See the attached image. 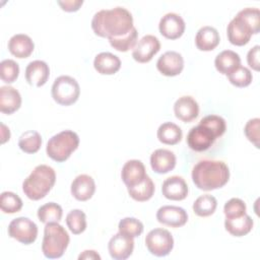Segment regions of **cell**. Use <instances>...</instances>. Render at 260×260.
<instances>
[{
    "mask_svg": "<svg viewBox=\"0 0 260 260\" xmlns=\"http://www.w3.org/2000/svg\"><path fill=\"white\" fill-rule=\"evenodd\" d=\"M19 75V66L12 59H5L0 63V77L5 83H13Z\"/></svg>",
    "mask_w": 260,
    "mask_h": 260,
    "instance_id": "f35d334b",
    "label": "cell"
},
{
    "mask_svg": "<svg viewBox=\"0 0 260 260\" xmlns=\"http://www.w3.org/2000/svg\"><path fill=\"white\" fill-rule=\"evenodd\" d=\"M127 190L132 199L138 202H144L153 196L155 187L149 176H146L141 183L132 187H127Z\"/></svg>",
    "mask_w": 260,
    "mask_h": 260,
    "instance_id": "f1b7e54d",
    "label": "cell"
},
{
    "mask_svg": "<svg viewBox=\"0 0 260 260\" xmlns=\"http://www.w3.org/2000/svg\"><path fill=\"white\" fill-rule=\"evenodd\" d=\"M58 5L62 10L66 12H75L79 10L80 6L83 4L82 0H65V1H57Z\"/></svg>",
    "mask_w": 260,
    "mask_h": 260,
    "instance_id": "ee69618b",
    "label": "cell"
},
{
    "mask_svg": "<svg viewBox=\"0 0 260 260\" xmlns=\"http://www.w3.org/2000/svg\"><path fill=\"white\" fill-rule=\"evenodd\" d=\"M199 124L208 128L216 138L222 136L226 130L225 120L217 115H207L200 120Z\"/></svg>",
    "mask_w": 260,
    "mask_h": 260,
    "instance_id": "8d00e7d4",
    "label": "cell"
},
{
    "mask_svg": "<svg viewBox=\"0 0 260 260\" xmlns=\"http://www.w3.org/2000/svg\"><path fill=\"white\" fill-rule=\"evenodd\" d=\"M244 133L248 138V140L258 148L259 139H260V119L259 118L250 119L244 127Z\"/></svg>",
    "mask_w": 260,
    "mask_h": 260,
    "instance_id": "60d3db41",
    "label": "cell"
},
{
    "mask_svg": "<svg viewBox=\"0 0 260 260\" xmlns=\"http://www.w3.org/2000/svg\"><path fill=\"white\" fill-rule=\"evenodd\" d=\"M93 67L102 75H113L121 68V60L110 52H102L94 57Z\"/></svg>",
    "mask_w": 260,
    "mask_h": 260,
    "instance_id": "cb8c5ba5",
    "label": "cell"
},
{
    "mask_svg": "<svg viewBox=\"0 0 260 260\" xmlns=\"http://www.w3.org/2000/svg\"><path fill=\"white\" fill-rule=\"evenodd\" d=\"M226 35L228 40L232 45L241 47L247 45L250 42L252 35L255 34L252 26L237 13L228 24Z\"/></svg>",
    "mask_w": 260,
    "mask_h": 260,
    "instance_id": "9c48e42d",
    "label": "cell"
},
{
    "mask_svg": "<svg viewBox=\"0 0 260 260\" xmlns=\"http://www.w3.org/2000/svg\"><path fill=\"white\" fill-rule=\"evenodd\" d=\"M156 219L165 225L180 228L185 225L188 221V214L187 211L180 206L164 205L158 208L156 212Z\"/></svg>",
    "mask_w": 260,
    "mask_h": 260,
    "instance_id": "4fadbf2b",
    "label": "cell"
},
{
    "mask_svg": "<svg viewBox=\"0 0 260 260\" xmlns=\"http://www.w3.org/2000/svg\"><path fill=\"white\" fill-rule=\"evenodd\" d=\"M145 246L151 255L165 257L174 248V238L168 230L156 228L146 235Z\"/></svg>",
    "mask_w": 260,
    "mask_h": 260,
    "instance_id": "52a82bcc",
    "label": "cell"
},
{
    "mask_svg": "<svg viewBox=\"0 0 260 260\" xmlns=\"http://www.w3.org/2000/svg\"><path fill=\"white\" fill-rule=\"evenodd\" d=\"M186 24L184 19L175 12L165 14L158 23V29L162 37L169 40H177L181 38L185 31Z\"/></svg>",
    "mask_w": 260,
    "mask_h": 260,
    "instance_id": "7c38bea8",
    "label": "cell"
},
{
    "mask_svg": "<svg viewBox=\"0 0 260 260\" xmlns=\"http://www.w3.org/2000/svg\"><path fill=\"white\" fill-rule=\"evenodd\" d=\"M137 39H138V31L134 26L127 35L121 38L109 39V43L115 50L119 52H127L131 49L133 50V48L137 43Z\"/></svg>",
    "mask_w": 260,
    "mask_h": 260,
    "instance_id": "e575fe53",
    "label": "cell"
},
{
    "mask_svg": "<svg viewBox=\"0 0 260 260\" xmlns=\"http://www.w3.org/2000/svg\"><path fill=\"white\" fill-rule=\"evenodd\" d=\"M66 224L73 235H79L86 230V215L81 209H73L66 215Z\"/></svg>",
    "mask_w": 260,
    "mask_h": 260,
    "instance_id": "d6a6232c",
    "label": "cell"
},
{
    "mask_svg": "<svg viewBox=\"0 0 260 260\" xmlns=\"http://www.w3.org/2000/svg\"><path fill=\"white\" fill-rule=\"evenodd\" d=\"M259 54H260V46L256 45L251 48L247 54V62L248 65L255 71H259L260 63H259Z\"/></svg>",
    "mask_w": 260,
    "mask_h": 260,
    "instance_id": "7bdbcfd3",
    "label": "cell"
},
{
    "mask_svg": "<svg viewBox=\"0 0 260 260\" xmlns=\"http://www.w3.org/2000/svg\"><path fill=\"white\" fill-rule=\"evenodd\" d=\"M25 79L31 86L41 87L49 79L50 68L43 60H35L27 64L25 68Z\"/></svg>",
    "mask_w": 260,
    "mask_h": 260,
    "instance_id": "ac0fdd59",
    "label": "cell"
},
{
    "mask_svg": "<svg viewBox=\"0 0 260 260\" xmlns=\"http://www.w3.org/2000/svg\"><path fill=\"white\" fill-rule=\"evenodd\" d=\"M147 176L143 162L139 159L127 160L121 171V179L127 187L141 183Z\"/></svg>",
    "mask_w": 260,
    "mask_h": 260,
    "instance_id": "e0dca14e",
    "label": "cell"
},
{
    "mask_svg": "<svg viewBox=\"0 0 260 260\" xmlns=\"http://www.w3.org/2000/svg\"><path fill=\"white\" fill-rule=\"evenodd\" d=\"M241 65V58L238 53L232 50H224L221 51L214 59V66L216 70L223 74L229 75L232 73L236 68Z\"/></svg>",
    "mask_w": 260,
    "mask_h": 260,
    "instance_id": "484cf974",
    "label": "cell"
},
{
    "mask_svg": "<svg viewBox=\"0 0 260 260\" xmlns=\"http://www.w3.org/2000/svg\"><path fill=\"white\" fill-rule=\"evenodd\" d=\"M78 259L81 260V259H89V260H100L101 259V256L94 251V250H85L83 251L79 256H78Z\"/></svg>",
    "mask_w": 260,
    "mask_h": 260,
    "instance_id": "f6af8a7d",
    "label": "cell"
},
{
    "mask_svg": "<svg viewBox=\"0 0 260 260\" xmlns=\"http://www.w3.org/2000/svg\"><path fill=\"white\" fill-rule=\"evenodd\" d=\"M176 155L173 151L165 148L155 149L150 155V167L156 174H167L176 167Z\"/></svg>",
    "mask_w": 260,
    "mask_h": 260,
    "instance_id": "ffe728a7",
    "label": "cell"
},
{
    "mask_svg": "<svg viewBox=\"0 0 260 260\" xmlns=\"http://www.w3.org/2000/svg\"><path fill=\"white\" fill-rule=\"evenodd\" d=\"M133 27L132 14L129 10L120 6L111 9H102L94 13L91 19L93 32L108 40L121 38L127 35Z\"/></svg>",
    "mask_w": 260,
    "mask_h": 260,
    "instance_id": "6da1fadb",
    "label": "cell"
},
{
    "mask_svg": "<svg viewBox=\"0 0 260 260\" xmlns=\"http://www.w3.org/2000/svg\"><path fill=\"white\" fill-rule=\"evenodd\" d=\"M22 200L17 194L11 191H4L1 193L0 207L4 213L18 212L22 208Z\"/></svg>",
    "mask_w": 260,
    "mask_h": 260,
    "instance_id": "d590c367",
    "label": "cell"
},
{
    "mask_svg": "<svg viewBox=\"0 0 260 260\" xmlns=\"http://www.w3.org/2000/svg\"><path fill=\"white\" fill-rule=\"evenodd\" d=\"M156 68L165 76H177L184 68V59L176 51H167L157 59Z\"/></svg>",
    "mask_w": 260,
    "mask_h": 260,
    "instance_id": "5bb4252c",
    "label": "cell"
},
{
    "mask_svg": "<svg viewBox=\"0 0 260 260\" xmlns=\"http://www.w3.org/2000/svg\"><path fill=\"white\" fill-rule=\"evenodd\" d=\"M70 191L72 196L78 201L89 200L95 192V183L92 177L86 174L78 175L71 183Z\"/></svg>",
    "mask_w": 260,
    "mask_h": 260,
    "instance_id": "44dd1931",
    "label": "cell"
},
{
    "mask_svg": "<svg viewBox=\"0 0 260 260\" xmlns=\"http://www.w3.org/2000/svg\"><path fill=\"white\" fill-rule=\"evenodd\" d=\"M21 106V95L19 91L9 85L0 87V111L3 114L11 115Z\"/></svg>",
    "mask_w": 260,
    "mask_h": 260,
    "instance_id": "603a6c76",
    "label": "cell"
},
{
    "mask_svg": "<svg viewBox=\"0 0 260 260\" xmlns=\"http://www.w3.org/2000/svg\"><path fill=\"white\" fill-rule=\"evenodd\" d=\"M253 28L254 34H258L260 30V11L258 8L247 7L238 12Z\"/></svg>",
    "mask_w": 260,
    "mask_h": 260,
    "instance_id": "b9f144b4",
    "label": "cell"
},
{
    "mask_svg": "<svg viewBox=\"0 0 260 260\" xmlns=\"http://www.w3.org/2000/svg\"><path fill=\"white\" fill-rule=\"evenodd\" d=\"M70 242L67 231L59 222H49L44 229L42 252L46 258L57 259L63 256Z\"/></svg>",
    "mask_w": 260,
    "mask_h": 260,
    "instance_id": "277c9868",
    "label": "cell"
},
{
    "mask_svg": "<svg viewBox=\"0 0 260 260\" xmlns=\"http://www.w3.org/2000/svg\"><path fill=\"white\" fill-rule=\"evenodd\" d=\"M10 139V131L9 128L4 125L3 123H1V143H5L6 141H8Z\"/></svg>",
    "mask_w": 260,
    "mask_h": 260,
    "instance_id": "bcb514c9",
    "label": "cell"
},
{
    "mask_svg": "<svg viewBox=\"0 0 260 260\" xmlns=\"http://www.w3.org/2000/svg\"><path fill=\"white\" fill-rule=\"evenodd\" d=\"M188 185L186 181L180 176L169 177L162 182L161 193L169 200H184L188 196Z\"/></svg>",
    "mask_w": 260,
    "mask_h": 260,
    "instance_id": "2e32d148",
    "label": "cell"
},
{
    "mask_svg": "<svg viewBox=\"0 0 260 260\" xmlns=\"http://www.w3.org/2000/svg\"><path fill=\"white\" fill-rule=\"evenodd\" d=\"M56 182L54 169L47 165L37 166L22 183V191L30 200H40L52 190Z\"/></svg>",
    "mask_w": 260,
    "mask_h": 260,
    "instance_id": "3957f363",
    "label": "cell"
},
{
    "mask_svg": "<svg viewBox=\"0 0 260 260\" xmlns=\"http://www.w3.org/2000/svg\"><path fill=\"white\" fill-rule=\"evenodd\" d=\"M215 139L214 134L200 124L192 127L187 134V144L195 151L207 150L214 143Z\"/></svg>",
    "mask_w": 260,
    "mask_h": 260,
    "instance_id": "8fae6325",
    "label": "cell"
},
{
    "mask_svg": "<svg viewBox=\"0 0 260 260\" xmlns=\"http://www.w3.org/2000/svg\"><path fill=\"white\" fill-rule=\"evenodd\" d=\"M230 179L229 167L221 160L203 159L192 170V181L203 191H211L223 187Z\"/></svg>",
    "mask_w": 260,
    "mask_h": 260,
    "instance_id": "7a4b0ae2",
    "label": "cell"
},
{
    "mask_svg": "<svg viewBox=\"0 0 260 260\" xmlns=\"http://www.w3.org/2000/svg\"><path fill=\"white\" fill-rule=\"evenodd\" d=\"M219 42L220 38L217 29L210 25H205L199 28L195 37V45L197 49L204 52L214 50Z\"/></svg>",
    "mask_w": 260,
    "mask_h": 260,
    "instance_id": "d4e9b609",
    "label": "cell"
},
{
    "mask_svg": "<svg viewBox=\"0 0 260 260\" xmlns=\"http://www.w3.org/2000/svg\"><path fill=\"white\" fill-rule=\"evenodd\" d=\"M79 137L72 130H63L52 136L46 146L47 155L57 162L67 160L71 153L77 149Z\"/></svg>",
    "mask_w": 260,
    "mask_h": 260,
    "instance_id": "5b68a950",
    "label": "cell"
},
{
    "mask_svg": "<svg viewBox=\"0 0 260 260\" xmlns=\"http://www.w3.org/2000/svg\"><path fill=\"white\" fill-rule=\"evenodd\" d=\"M246 203L240 198H231L223 206L225 218H234L242 216L246 213Z\"/></svg>",
    "mask_w": 260,
    "mask_h": 260,
    "instance_id": "ab89813d",
    "label": "cell"
},
{
    "mask_svg": "<svg viewBox=\"0 0 260 260\" xmlns=\"http://www.w3.org/2000/svg\"><path fill=\"white\" fill-rule=\"evenodd\" d=\"M217 207V200L214 196L204 194L199 196L193 203V211L196 215L206 217L214 213Z\"/></svg>",
    "mask_w": 260,
    "mask_h": 260,
    "instance_id": "1f68e13d",
    "label": "cell"
},
{
    "mask_svg": "<svg viewBox=\"0 0 260 260\" xmlns=\"http://www.w3.org/2000/svg\"><path fill=\"white\" fill-rule=\"evenodd\" d=\"M18 146L25 153H36L42 146V136L36 130H27L20 135Z\"/></svg>",
    "mask_w": 260,
    "mask_h": 260,
    "instance_id": "f546056e",
    "label": "cell"
},
{
    "mask_svg": "<svg viewBox=\"0 0 260 260\" xmlns=\"http://www.w3.org/2000/svg\"><path fill=\"white\" fill-rule=\"evenodd\" d=\"M159 50V40L153 35H146L136 43L132 50V57L138 63H147Z\"/></svg>",
    "mask_w": 260,
    "mask_h": 260,
    "instance_id": "30bf717a",
    "label": "cell"
},
{
    "mask_svg": "<svg viewBox=\"0 0 260 260\" xmlns=\"http://www.w3.org/2000/svg\"><path fill=\"white\" fill-rule=\"evenodd\" d=\"M108 250L113 259L125 260L131 256L134 250L133 238H129L118 233L110 239Z\"/></svg>",
    "mask_w": 260,
    "mask_h": 260,
    "instance_id": "9a60e30c",
    "label": "cell"
},
{
    "mask_svg": "<svg viewBox=\"0 0 260 260\" xmlns=\"http://www.w3.org/2000/svg\"><path fill=\"white\" fill-rule=\"evenodd\" d=\"M229 81L237 87H247L251 84L253 76L249 68L240 65L228 75Z\"/></svg>",
    "mask_w": 260,
    "mask_h": 260,
    "instance_id": "74e56055",
    "label": "cell"
},
{
    "mask_svg": "<svg viewBox=\"0 0 260 260\" xmlns=\"http://www.w3.org/2000/svg\"><path fill=\"white\" fill-rule=\"evenodd\" d=\"M38 218L41 222L47 224L49 222H59L63 215L62 207L55 202H48L38 208Z\"/></svg>",
    "mask_w": 260,
    "mask_h": 260,
    "instance_id": "4dcf8cb0",
    "label": "cell"
},
{
    "mask_svg": "<svg viewBox=\"0 0 260 260\" xmlns=\"http://www.w3.org/2000/svg\"><path fill=\"white\" fill-rule=\"evenodd\" d=\"M35 49V44L29 36L25 34H16L8 41L9 52L18 59L27 58L31 55Z\"/></svg>",
    "mask_w": 260,
    "mask_h": 260,
    "instance_id": "7402d4cb",
    "label": "cell"
},
{
    "mask_svg": "<svg viewBox=\"0 0 260 260\" xmlns=\"http://www.w3.org/2000/svg\"><path fill=\"white\" fill-rule=\"evenodd\" d=\"M254 221L250 215L245 213L242 216L225 218L224 228L234 237H243L249 234L253 229Z\"/></svg>",
    "mask_w": 260,
    "mask_h": 260,
    "instance_id": "4316f807",
    "label": "cell"
},
{
    "mask_svg": "<svg viewBox=\"0 0 260 260\" xmlns=\"http://www.w3.org/2000/svg\"><path fill=\"white\" fill-rule=\"evenodd\" d=\"M174 113L176 118L185 123H189L198 117L199 105L192 96L183 95L175 102Z\"/></svg>",
    "mask_w": 260,
    "mask_h": 260,
    "instance_id": "d6986e66",
    "label": "cell"
},
{
    "mask_svg": "<svg viewBox=\"0 0 260 260\" xmlns=\"http://www.w3.org/2000/svg\"><path fill=\"white\" fill-rule=\"evenodd\" d=\"M51 93L57 104L68 107L77 102L80 95V86L75 78L61 75L54 80Z\"/></svg>",
    "mask_w": 260,
    "mask_h": 260,
    "instance_id": "8992f818",
    "label": "cell"
},
{
    "mask_svg": "<svg viewBox=\"0 0 260 260\" xmlns=\"http://www.w3.org/2000/svg\"><path fill=\"white\" fill-rule=\"evenodd\" d=\"M118 230L120 234L134 239L143 233L144 226L143 223L135 217H124L119 221Z\"/></svg>",
    "mask_w": 260,
    "mask_h": 260,
    "instance_id": "836d02e7",
    "label": "cell"
},
{
    "mask_svg": "<svg viewBox=\"0 0 260 260\" xmlns=\"http://www.w3.org/2000/svg\"><path fill=\"white\" fill-rule=\"evenodd\" d=\"M157 139L167 145H175L179 143L183 137L181 128L173 122L162 123L156 132Z\"/></svg>",
    "mask_w": 260,
    "mask_h": 260,
    "instance_id": "83f0119b",
    "label": "cell"
},
{
    "mask_svg": "<svg viewBox=\"0 0 260 260\" xmlns=\"http://www.w3.org/2000/svg\"><path fill=\"white\" fill-rule=\"evenodd\" d=\"M38 232V225L24 216L12 219L8 225V236L24 245L32 244L37 240Z\"/></svg>",
    "mask_w": 260,
    "mask_h": 260,
    "instance_id": "ba28073f",
    "label": "cell"
}]
</instances>
